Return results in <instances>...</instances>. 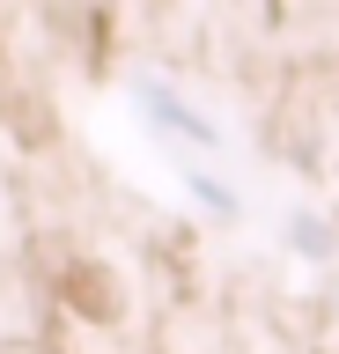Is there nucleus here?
Listing matches in <instances>:
<instances>
[{
    "instance_id": "1",
    "label": "nucleus",
    "mask_w": 339,
    "mask_h": 354,
    "mask_svg": "<svg viewBox=\"0 0 339 354\" xmlns=\"http://www.w3.org/2000/svg\"><path fill=\"white\" fill-rule=\"evenodd\" d=\"M67 295H74V310H89V317H111V281H104V273H89V266H74L67 273Z\"/></svg>"
}]
</instances>
